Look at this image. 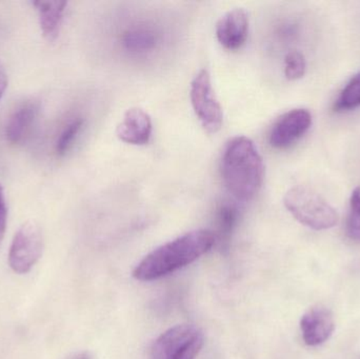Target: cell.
<instances>
[{
	"mask_svg": "<svg viewBox=\"0 0 360 359\" xmlns=\"http://www.w3.org/2000/svg\"><path fill=\"white\" fill-rule=\"evenodd\" d=\"M152 130L153 126L149 114L141 107H132L124 113L118 124L116 135L129 145H143L151 139Z\"/></svg>",
	"mask_w": 360,
	"mask_h": 359,
	"instance_id": "9",
	"label": "cell"
},
{
	"mask_svg": "<svg viewBox=\"0 0 360 359\" xmlns=\"http://www.w3.org/2000/svg\"><path fill=\"white\" fill-rule=\"evenodd\" d=\"M191 103L203 130L215 134L221 129L224 114L212 86L207 70H201L191 84Z\"/></svg>",
	"mask_w": 360,
	"mask_h": 359,
	"instance_id": "5",
	"label": "cell"
},
{
	"mask_svg": "<svg viewBox=\"0 0 360 359\" xmlns=\"http://www.w3.org/2000/svg\"><path fill=\"white\" fill-rule=\"evenodd\" d=\"M82 126H84V120L75 119L65 126V130L61 132L60 136L57 139L56 152L59 156L65 155L69 152L82 131Z\"/></svg>",
	"mask_w": 360,
	"mask_h": 359,
	"instance_id": "16",
	"label": "cell"
},
{
	"mask_svg": "<svg viewBox=\"0 0 360 359\" xmlns=\"http://www.w3.org/2000/svg\"><path fill=\"white\" fill-rule=\"evenodd\" d=\"M312 126V115L306 109H294L281 115L271 129L269 141L275 149H287L300 141Z\"/></svg>",
	"mask_w": 360,
	"mask_h": 359,
	"instance_id": "7",
	"label": "cell"
},
{
	"mask_svg": "<svg viewBox=\"0 0 360 359\" xmlns=\"http://www.w3.org/2000/svg\"><path fill=\"white\" fill-rule=\"evenodd\" d=\"M44 249L41 229L35 221L23 223L13 238L8 253V263L13 271L27 273L39 261Z\"/></svg>",
	"mask_w": 360,
	"mask_h": 359,
	"instance_id": "6",
	"label": "cell"
},
{
	"mask_svg": "<svg viewBox=\"0 0 360 359\" xmlns=\"http://www.w3.org/2000/svg\"><path fill=\"white\" fill-rule=\"evenodd\" d=\"M221 176L228 191L241 202H249L262 189L264 164L251 139L237 136L226 145L221 159Z\"/></svg>",
	"mask_w": 360,
	"mask_h": 359,
	"instance_id": "2",
	"label": "cell"
},
{
	"mask_svg": "<svg viewBox=\"0 0 360 359\" xmlns=\"http://www.w3.org/2000/svg\"><path fill=\"white\" fill-rule=\"evenodd\" d=\"M360 107V72L342 89L334 105L336 112L350 111Z\"/></svg>",
	"mask_w": 360,
	"mask_h": 359,
	"instance_id": "14",
	"label": "cell"
},
{
	"mask_svg": "<svg viewBox=\"0 0 360 359\" xmlns=\"http://www.w3.org/2000/svg\"><path fill=\"white\" fill-rule=\"evenodd\" d=\"M158 36L150 29L136 27L124 34L122 44L129 52L143 54L155 48Z\"/></svg>",
	"mask_w": 360,
	"mask_h": 359,
	"instance_id": "13",
	"label": "cell"
},
{
	"mask_svg": "<svg viewBox=\"0 0 360 359\" xmlns=\"http://www.w3.org/2000/svg\"><path fill=\"white\" fill-rule=\"evenodd\" d=\"M335 322L333 315L326 308L309 310L300 320V330L306 345L310 347L323 345L333 334Z\"/></svg>",
	"mask_w": 360,
	"mask_h": 359,
	"instance_id": "10",
	"label": "cell"
},
{
	"mask_svg": "<svg viewBox=\"0 0 360 359\" xmlns=\"http://www.w3.org/2000/svg\"><path fill=\"white\" fill-rule=\"evenodd\" d=\"M249 32V18L243 8L229 11L216 25V37L226 50H238L245 44Z\"/></svg>",
	"mask_w": 360,
	"mask_h": 359,
	"instance_id": "8",
	"label": "cell"
},
{
	"mask_svg": "<svg viewBox=\"0 0 360 359\" xmlns=\"http://www.w3.org/2000/svg\"><path fill=\"white\" fill-rule=\"evenodd\" d=\"M287 210L302 225L321 231L338 225L335 209L316 192L302 185L292 188L283 197Z\"/></svg>",
	"mask_w": 360,
	"mask_h": 359,
	"instance_id": "3",
	"label": "cell"
},
{
	"mask_svg": "<svg viewBox=\"0 0 360 359\" xmlns=\"http://www.w3.org/2000/svg\"><path fill=\"white\" fill-rule=\"evenodd\" d=\"M6 221H8V208H6L4 188L0 185V244L6 233Z\"/></svg>",
	"mask_w": 360,
	"mask_h": 359,
	"instance_id": "19",
	"label": "cell"
},
{
	"mask_svg": "<svg viewBox=\"0 0 360 359\" xmlns=\"http://www.w3.org/2000/svg\"><path fill=\"white\" fill-rule=\"evenodd\" d=\"M215 234L195 230L158 247L147 255L133 271L139 282H153L194 263L215 244Z\"/></svg>",
	"mask_w": 360,
	"mask_h": 359,
	"instance_id": "1",
	"label": "cell"
},
{
	"mask_svg": "<svg viewBox=\"0 0 360 359\" xmlns=\"http://www.w3.org/2000/svg\"><path fill=\"white\" fill-rule=\"evenodd\" d=\"M6 88H8V74H6V69L0 61V99L4 96Z\"/></svg>",
	"mask_w": 360,
	"mask_h": 359,
	"instance_id": "20",
	"label": "cell"
},
{
	"mask_svg": "<svg viewBox=\"0 0 360 359\" xmlns=\"http://www.w3.org/2000/svg\"><path fill=\"white\" fill-rule=\"evenodd\" d=\"M68 359H92V356L88 352H79V353L74 354Z\"/></svg>",
	"mask_w": 360,
	"mask_h": 359,
	"instance_id": "21",
	"label": "cell"
},
{
	"mask_svg": "<svg viewBox=\"0 0 360 359\" xmlns=\"http://www.w3.org/2000/svg\"><path fill=\"white\" fill-rule=\"evenodd\" d=\"M307 63L304 55L298 51L288 53L285 58V75L289 80H297L306 74Z\"/></svg>",
	"mask_w": 360,
	"mask_h": 359,
	"instance_id": "17",
	"label": "cell"
},
{
	"mask_svg": "<svg viewBox=\"0 0 360 359\" xmlns=\"http://www.w3.org/2000/svg\"><path fill=\"white\" fill-rule=\"evenodd\" d=\"M33 6L39 16L40 29L44 37L48 40H54L58 36L68 2L63 0H38L33 2Z\"/></svg>",
	"mask_w": 360,
	"mask_h": 359,
	"instance_id": "11",
	"label": "cell"
},
{
	"mask_svg": "<svg viewBox=\"0 0 360 359\" xmlns=\"http://www.w3.org/2000/svg\"><path fill=\"white\" fill-rule=\"evenodd\" d=\"M37 113L38 107L35 103H27L19 107L8 118L6 126V139L14 145L21 143L31 130Z\"/></svg>",
	"mask_w": 360,
	"mask_h": 359,
	"instance_id": "12",
	"label": "cell"
},
{
	"mask_svg": "<svg viewBox=\"0 0 360 359\" xmlns=\"http://www.w3.org/2000/svg\"><path fill=\"white\" fill-rule=\"evenodd\" d=\"M218 237L224 246L230 242L238 221V210L232 204H224L218 211Z\"/></svg>",
	"mask_w": 360,
	"mask_h": 359,
	"instance_id": "15",
	"label": "cell"
},
{
	"mask_svg": "<svg viewBox=\"0 0 360 359\" xmlns=\"http://www.w3.org/2000/svg\"><path fill=\"white\" fill-rule=\"evenodd\" d=\"M347 231L352 240L360 242V187L352 192Z\"/></svg>",
	"mask_w": 360,
	"mask_h": 359,
	"instance_id": "18",
	"label": "cell"
},
{
	"mask_svg": "<svg viewBox=\"0 0 360 359\" xmlns=\"http://www.w3.org/2000/svg\"><path fill=\"white\" fill-rule=\"evenodd\" d=\"M203 345L205 334L198 327L179 325L154 341L150 359H196Z\"/></svg>",
	"mask_w": 360,
	"mask_h": 359,
	"instance_id": "4",
	"label": "cell"
}]
</instances>
